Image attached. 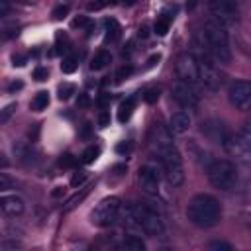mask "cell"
Listing matches in <instances>:
<instances>
[{
    "mask_svg": "<svg viewBox=\"0 0 251 251\" xmlns=\"http://www.w3.org/2000/svg\"><path fill=\"white\" fill-rule=\"evenodd\" d=\"M73 25H75V27H84L88 33H90V29H92V22H90L88 18H76V20L73 22Z\"/></svg>",
    "mask_w": 251,
    "mask_h": 251,
    "instance_id": "obj_27",
    "label": "cell"
},
{
    "mask_svg": "<svg viewBox=\"0 0 251 251\" xmlns=\"http://www.w3.org/2000/svg\"><path fill=\"white\" fill-rule=\"evenodd\" d=\"M71 94H75V84H71V82L59 84V88H57V98L59 100H69Z\"/></svg>",
    "mask_w": 251,
    "mask_h": 251,
    "instance_id": "obj_23",
    "label": "cell"
},
{
    "mask_svg": "<svg viewBox=\"0 0 251 251\" xmlns=\"http://www.w3.org/2000/svg\"><path fill=\"white\" fill-rule=\"evenodd\" d=\"M143 100H145L147 104H155V102L159 100V88H147V90L143 92Z\"/></svg>",
    "mask_w": 251,
    "mask_h": 251,
    "instance_id": "obj_25",
    "label": "cell"
},
{
    "mask_svg": "<svg viewBox=\"0 0 251 251\" xmlns=\"http://www.w3.org/2000/svg\"><path fill=\"white\" fill-rule=\"evenodd\" d=\"M67 14H69V6H67V4H59V6L53 10V18H55V20H63Z\"/></svg>",
    "mask_w": 251,
    "mask_h": 251,
    "instance_id": "obj_26",
    "label": "cell"
},
{
    "mask_svg": "<svg viewBox=\"0 0 251 251\" xmlns=\"http://www.w3.org/2000/svg\"><path fill=\"white\" fill-rule=\"evenodd\" d=\"M10 14V4H8V0H0V16L4 18V16H8Z\"/></svg>",
    "mask_w": 251,
    "mask_h": 251,
    "instance_id": "obj_35",
    "label": "cell"
},
{
    "mask_svg": "<svg viewBox=\"0 0 251 251\" xmlns=\"http://www.w3.org/2000/svg\"><path fill=\"white\" fill-rule=\"evenodd\" d=\"M33 78L39 80V82L45 80V78H47V69H45V67H37V69L33 71Z\"/></svg>",
    "mask_w": 251,
    "mask_h": 251,
    "instance_id": "obj_30",
    "label": "cell"
},
{
    "mask_svg": "<svg viewBox=\"0 0 251 251\" xmlns=\"http://www.w3.org/2000/svg\"><path fill=\"white\" fill-rule=\"evenodd\" d=\"M173 98L175 102H178L182 108H194L198 104V94L194 90V84L190 82H184V80H178L175 86H173Z\"/></svg>",
    "mask_w": 251,
    "mask_h": 251,
    "instance_id": "obj_11",
    "label": "cell"
},
{
    "mask_svg": "<svg viewBox=\"0 0 251 251\" xmlns=\"http://www.w3.org/2000/svg\"><path fill=\"white\" fill-rule=\"evenodd\" d=\"M202 37H204V45L206 51L212 55V59L220 61V63H229L231 59V49H229V39H227V31L222 24L208 22L206 27L202 29Z\"/></svg>",
    "mask_w": 251,
    "mask_h": 251,
    "instance_id": "obj_3",
    "label": "cell"
},
{
    "mask_svg": "<svg viewBox=\"0 0 251 251\" xmlns=\"http://www.w3.org/2000/svg\"><path fill=\"white\" fill-rule=\"evenodd\" d=\"M157 131H159V137L153 141L157 145V153H159V159H161V169H163V175L167 178L169 184L173 186H180L182 180H184V167H182V157L178 153V149L173 145L171 137H169V131H165L163 127L157 126Z\"/></svg>",
    "mask_w": 251,
    "mask_h": 251,
    "instance_id": "obj_1",
    "label": "cell"
},
{
    "mask_svg": "<svg viewBox=\"0 0 251 251\" xmlns=\"http://www.w3.org/2000/svg\"><path fill=\"white\" fill-rule=\"evenodd\" d=\"M12 61H14V67H16V65H18V67H24V65H25V57H24V55H14Z\"/></svg>",
    "mask_w": 251,
    "mask_h": 251,
    "instance_id": "obj_39",
    "label": "cell"
},
{
    "mask_svg": "<svg viewBox=\"0 0 251 251\" xmlns=\"http://www.w3.org/2000/svg\"><path fill=\"white\" fill-rule=\"evenodd\" d=\"M137 180H139V186L145 194H157L159 192V180H161L159 167L153 163L141 165L139 173H137Z\"/></svg>",
    "mask_w": 251,
    "mask_h": 251,
    "instance_id": "obj_10",
    "label": "cell"
},
{
    "mask_svg": "<svg viewBox=\"0 0 251 251\" xmlns=\"http://www.w3.org/2000/svg\"><path fill=\"white\" fill-rule=\"evenodd\" d=\"M129 218L145 235H161L165 229L161 216L153 208H149L147 204H131L129 206Z\"/></svg>",
    "mask_w": 251,
    "mask_h": 251,
    "instance_id": "obj_4",
    "label": "cell"
},
{
    "mask_svg": "<svg viewBox=\"0 0 251 251\" xmlns=\"http://www.w3.org/2000/svg\"><path fill=\"white\" fill-rule=\"evenodd\" d=\"M0 208L8 216H20L24 212V200L20 196H2L0 198Z\"/></svg>",
    "mask_w": 251,
    "mask_h": 251,
    "instance_id": "obj_13",
    "label": "cell"
},
{
    "mask_svg": "<svg viewBox=\"0 0 251 251\" xmlns=\"http://www.w3.org/2000/svg\"><path fill=\"white\" fill-rule=\"evenodd\" d=\"M98 126L100 127H106V126H110V114L104 110V112H100V116H98Z\"/></svg>",
    "mask_w": 251,
    "mask_h": 251,
    "instance_id": "obj_31",
    "label": "cell"
},
{
    "mask_svg": "<svg viewBox=\"0 0 251 251\" xmlns=\"http://www.w3.org/2000/svg\"><path fill=\"white\" fill-rule=\"evenodd\" d=\"M176 75L178 80L196 84L200 82V75H198V59L194 57V53H182L176 59Z\"/></svg>",
    "mask_w": 251,
    "mask_h": 251,
    "instance_id": "obj_9",
    "label": "cell"
},
{
    "mask_svg": "<svg viewBox=\"0 0 251 251\" xmlns=\"http://www.w3.org/2000/svg\"><path fill=\"white\" fill-rule=\"evenodd\" d=\"M88 104H90V100H88V94H80V96H78V102H76V106H78V108H86Z\"/></svg>",
    "mask_w": 251,
    "mask_h": 251,
    "instance_id": "obj_36",
    "label": "cell"
},
{
    "mask_svg": "<svg viewBox=\"0 0 251 251\" xmlns=\"http://www.w3.org/2000/svg\"><path fill=\"white\" fill-rule=\"evenodd\" d=\"M208 178L210 184L218 190H229L237 180L235 165L226 159H216L208 165Z\"/></svg>",
    "mask_w": 251,
    "mask_h": 251,
    "instance_id": "obj_5",
    "label": "cell"
},
{
    "mask_svg": "<svg viewBox=\"0 0 251 251\" xmlns=\"http://www.w3.org/2000/svg\"><path fill=\"white\" fill-rule=\"evenodd\" d=\"M100 155V149L98 147H94V145H90V147H86L84 151H82V155H80V161L84 163V165H90V163H94L96 161V157Z\"/></svg>",
    "mask_w": 251,
    "mask_h": 251,
    "instance_id": "obj_21",
    "label": "cell"
},
{
    "mask_svg": "<svg viewBox=\"0 0 251 251\" xmlns=\"http://www.w3.org/2000/svg\"><path fill=\"white\" fill-rule=\"evenodd\" d=\"M120 247L126 249V251H145V243H143L141 237H137V235H127V237L122 241Z\"/></svg>",
    "mask_w": 251,
    "mask_h": 251,
    "instance_id": "obj_17",
    "label": "cell"
},
{
    "mask_svg": "<svg viewBox=\"0 0 251 251\" xmlns=\"http://www.w3.org/2000/svg\"><path fill=\"white\" fill-rule=\"evenodd\" d=\"M196 4H198V0H188V4H186V8H188V10H192V8L196 6Z\"/></svg>",
    "mask_w": 251,
    "mask_h": 251,
    "instance_id": "obj_42",
    "label": "cell"
},
{
    "mask_svg": "<svg viewBox=\"0 0 251 251\" xmlns=\"http://www.w3.org/2000/svg\"><path fill=\"white\" fill-rule=\"evenodd\" d=\"M208 247L214 249V251H231V245L226 243V241H210Z\"/></svg>",
    "mask_w": 251,
    "mask_h": 251,
    "instance_id": "obj_28",
    "label": "cell"
},
{
    "mask_svg": "<svg viewBox=\"0 0 251 251\" xmlns=\"http://www.w3.org/2000/svg\"><path fill=\"white\" fill-rule=\"evenodd\" d=\"M202 131H206V135H208L212 141H216V143H226V131H224V124L210 120V122L202 124Z\"/></svg>",
    "mask_w": 251,
    "mask_h": 251,
    "instance_id": "obj_14",
    "label": "cell"
},
{
    "mask_svg": "<svg viewBox=\"0 0 251 251\" xmlns=\"http://www.w3.org/2000/svg\"><path fill=\"white\" fill-rule=\"evenodd\" d=\"M14 108H16V104H10V106H6V108L2 110V116H0V122H6V120L10 118V114L14 112Z\"/></svg>",
    "mask_w": 251,
    "mask_h": 251,
    "instance_id": "obj_34",
    "label": "cell"
},
{
    "mask_svg": "<svg viewBox=\"0 0 251 251\" xmlns=\"http://www.w3.org/2000/svg\"><path fill=\"white\" fill-rule=\"evenodd\" d=\"M116 0H96L92 4H88V10H100V8H106V6H114Z\"/></svg>",
    "mask_w": 251,
    "mask_h": 251,
    "instance_id": "obj_29",
    "label": "cell"
},
{
    "mask_svg": "<svg viewBox=\"0 0 251 251\" xmlns=\"http://www.w3.org/2000/svg\"><path fill=\"white\" fill-rule=\"evenodd\" d=\"M212 16L218 24L224 27H231L237 24V14H239V4L233 0H212L210 2Z\"/></svg>",
    "mask_w": 251,
    "mask_h": 251,
    "instance_id": "obj_7",
    "label": "cell"
},
{
    "mask_svg": "<svg viewBox=\"0 0 251 251\" xmlns=\"http://www.w3.org/2000/svg\"><path fill=\"white\" fill-rule=\"evenodd\" d=\"M82 180H84V173H80V175H75V176L71 178V184H73V186H78Z\"/></svg>",
    "mask_w": 251,
    "mask_h": 251,
    "instance_id": "obj_40",
    "label": "cell"
},
{
    "mask_svg": "<svg viewBox=\"0 0 251 251\" xmlns=\"http://www.w3.org/2000/svg\"><path fill=\"white\" fill-rule=\"evenodd\" d=\"M227 98L231 106H235L241 112L251 110V82L249 80H235L229 84Z\"/></svg>",
    "mask_w": 251,
    "mask_h": 251,
    "instance_id": "obj_8",
    "label": "cell"
},
{
    "mask_svg": "<svg viewBox=\"0 0 251 251\" xmlns=\"http://www.w3.org/2000/svg\"><path fill=\"white\" fill-rule=\"evenodd\" d=\"M190 122H192V120H190V114L184 112V110H178V112H175V114L171 116L169 129H171L173 133H184V131H188Z\"/></svg>",
    "mask_w": 251,
    "mask_h": 251,
    "instance_id": "obj_12",
    "label": "cell"
},
{
    "mask_svg": "<svg viewBox=\"0 0 251 251\" xmlns=\"http://www.w3.org/2000/svg\"><path fill=\"white\" fill-rule=\"evenodd\" d=\"M76 67H78V63H76V57H75V55L65 57V59H63V63H61V71H63L65 75L75 73V71H76Z\"/></svg>",
    "mask_w": 251,
    "mask_h": 251,
    "instance_id": "obj_22",
    "label": "cell"
},
{
    "mask_svg": "<svg viewBox=\"0 0 251 251\" xmlns=\"http://www.w3.org/2000/svg\"><path fill=\"white\" fill-rule=\"evenodd\" d=\"M110 63H112V55H110V51L100 49V51L92 57V61H90V69H92V71H102V69H106Z\"/></svg>",
    "mask_w": 251,
    "mask_h": 251,
    "instance_id": "obj_15",
    "label": "cell"
},
{
    "mask_svg": "<svg viewBox=\"0 0 251 251\" xmlns=\"http://www.w3.org/2000/svg\"><path fill=\"white\" fill-rule=\"evenodd\" d=\"M129 149H131V145H129L127 141H122V143H118V147H116L118 153H129Z\"/></svg>",
    "mask_w": 251,
    "mask_h": 251,
    "instance_id": "obj_37",
    "label": "cell"
},
{
    "mask_svg": "<svg viewBox=\"0 0 251 251\" xmlns=\"http://www.w3.org/2000/svg\"><path fill=\"white\" fill-rule=\"evenodd\" d=\"M118 214H120V198L108 196V198H104L96 204V208L90 214V220L98 227H108L116 222Z\"/></svg>",
    "mask_w": 251,
    "mask_h": 251,
    "instance_id": "obj_6",
    "label": "cell"
},
{
    "mask_svg": "<svg viewBox=\"0 0 251 251\" xmlns=\"http://www.w3.org/2000/svg\"><path fill=\"white\" fill-rule=\"evenodd\" d=\"M47 104H49V92H47V90H41V92H37V94L33 96V100H31V110L41 112V110L47 108Z\"/></svg>",
    "mask_w": 251,
    "mask_h": 251,
    "instance_id": "obj_18",
    "label": "cell"
},
{
    "mask_svg": "<svg viewBox=\"0 0 251 251\" xmlns=\"http://www.w3.org/2000/svg\"><path fill=\"white\" fill-rule=\"evenodd\" d=\"M186 218L198 227H214L222 220V206L210 194H196L188 202Z\"/></svg>",
    "mask_w": 251,
    "mask_h": 251,
    "instance_id": "obj_2",
    "label": "cell"
},
{
    "mask_svg": "<svg viewBox=\"0 0 251 251\" xmlns=\"http://www.w3.org/2000/svg\"><path fill=\"white\" fill-rule=\"evenodd\" d=\"M169 25H171V16H165V14H163L161 18H157V22H155L153 29H155V33H157V35H167Z\"/></svg>",
    "mask_w": 251,
    "mask_h": 251,
    "instance_id": "obj_20",
    "label": "cell"
},
{
    "mask_svg": "<svg viewBox=\"0 0 251 251\" xmlns=\"http://www.w3.org/2000/svg\"><path fill=\"white\" fill-rule=\"evenodd\" d=\"M8 188H12V180L8 178L6 173H2L0 175V190H8Z\"/></svg>",
    "mask_w": 251,
    "mask_h": 251,
    "instance_id": "obj_32",
    "label": "cell"
},
{
    "mask_svg": "<svg viewBox=\"0 0 251 251\" xmlns=\"http://www.w3.org/2000/svg\"><path fill=\"white\" fill-rule=\"evenodd\" d=\"M131 73H133V67H131V65H122V67L118 69V73H116V80L122 82V80L127 78Z\"/></svg>",
    "mask_w": 251,
    "mask_h": 251,
    "instance_id": "obj_24",
    "label": "cell"
},
{
    "mask_svg": "<svg viewBox=\"0 0 251 251\" xmlns=\"http://www.w3.org/2000/svg\"><path fill=\"white\" fill-rule=\"evenodd\" d=\"M59 165H61V167H73V165H75V157H73V155H63V157L59 159Z\"/></svg>",
    "mask_w": 251,
    "mask_h": 251,
    "instance_id": "obj_33",
    "label": "cell"
},
{
    "mask_svg": "<svg viewBox=\"0 0 251 251\" xmlns=\"http://www.w3.org/2000/svg\"><path fill=\"white\" fill-rule=\"evenodd\" d=\"M133 108H135V98H133V96L126 98V100L120 104V110H118V120H120L122 124H126V122L131 118Z\"/></svg>",
    "mask_w": 251,
    "mask_h": 251,
    "instance_id": "obj_16",
    "label": "cell"
},
{
    "mask_svg": "<svg viewBox=\"0 0 251 251\" xmlns=\"http://www.w3.org/2000/svg\"><path fill=\"white\" fill-rule=\"evenodd\" d=\"M20 88H24V82H22V80H14V82L8 84V90H10V92H16V90H20Z\"/></svg>",
    "mask_w": 251,
    "mask_h": 251,
    "instance_id": "obj_38",
    "label": "cell"
},
{
    "mask_svg": "<svg viewBox=\"0 0 251 251\" xmlns=\"http://www.w3.org/2000/svg\"><path fill=\"white\" fill-rule=\"evenodd\" d=\"M108 102H110V96H108V94H102V96L98 98V104H100V106H106Z\"/></svg>",
    "mask_w": 251,
    "mask_h": 251,
    "instance_id": "obj_41",
    "label": "cell"
},
{
    "mask_svg": "<svg viewBox=\"0 0 251 251\" xmlns=\"http://www.w3.org/2000/svg\"><path fill=\"white\" fill-rule=\"evenodd\" d=\"M104 27H106V41H116L120 35V24L114 18H110L104 22Z\"/></svg>",
    "mask_w": 251,
    "mask_h": 251,
    "instance_id": "obj_19",
    "label": "cell"
},
{
    "mask_svg": "<svg viewBox=\"0 0 251 251\" xmlns=\"http://www.w3.org/2000/svg\"><path fill=\"white\" fill-rule=\"evenodd\" d=\"M51 194H53V196H55V198H57V196H61V194H63V188H57V190H53V192H51Z\"/></svg>",
    "mask_w": 251,
    "mask_h": 251,
    "instance_id": "obj_43",
    "label": "cell"
}]
</instances>
